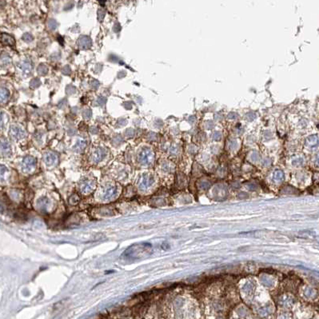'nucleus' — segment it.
<instances>
[{"label":"nucleus","mask_w":319,"mask_h":319,"mask_svg":"<svg viewBox=\"0 0 319 319\" xmlns=\"http://www.w3.org/2000/svg\"><path fill=\"white\" fill-rule=\"evenodd\" d=\"M1 41L5 45H14L15 44V39L7 34L2 33L1 35Z\"/></svg>","instance_id":"obj_8"},{"label":"nucleus","mask_w":319,"mask_h":319,"mask_svg":"<svg viewBox=\"0 0 319 319\" xmlns=\"http://www.w3.org/2000/svg\"><path fill=\"white\" fill-rule=\"evenodd\" d=\"M35 166V159L31 156H27L23 160V167L25 170H31Z\"/></svg>","instance_id":"obj_6"},{"label":"nucleus","mask_w":319,"mask_h":319,"mask_svg":"<svg viewBox=\"0 0 319 319\" xmlns=\"http://www.w3.org/2000/svg\"><path fill=\"white\" fill-rule=\"evenodd\" d=\"M78 44L81 49H88L91 46V40L87 36H81L78 40Z\"/></svg>","instance_id":"obj_3"},{"label":"nucleus","mask_w":319,"mask_h":319,"mask_svg":"<svg viewBox=\"0 0 319 319\" xmlns=\"http://www.w3.org/2000/svg\"><path fill=\"white\" fill-rule=\"evenodd\" d=\"M21 68L24 72H30V70L32 69V65L30 61L25 60L21 63Z\"/></svg>","instance_id":"obj_12"},{"label":"nucleus","mask_w":319,"mask_h":319,"mask_svg":"<svg viewBox=\"0 0 319 319\" xmlns=\"http://www.w3.org/2000/svg\"><path fill=\"white\" fill-rule=\"evenodd\" d=\"M237 146V143L236 142L234 141H231L230 143V146L229 147H230V148H234V147H235Z\"/></svg>","instance_id":"obj_20"},{"label":"nucleus","mask_w":319,"mask_h":319,"mask_svg":"<svg viewBox=\"0 0 319 319\" xmlns=\"http://www.w3.org/2000/svg\"><path fill=\"white\" fill-rule=\"evenodd\" d=\"M1 102L6 103L10 98V91L7 88L2 87L1 88Z\"/></svg>","instance_id":"obj_10"},{"label":"nucleus","mask_w":319,"mask_h":319,"mask_svg":"<svg viewBox=\"0 0 319 319\" xmlns=\"http://www.w3.org/2000/svg\"><path fill=\"white\" fill-rule=\"evenodd\" d=\"M306 142H307L308 146H310V147H315L319 143V140L317 136H310V138H307Z\"/></svg>","instance_id":"obj_11"},{"label":"nucleus","mask_w":319,"mask_h":319,"mask_svg":"<svg viewBox=\"0 0 319 319\" xmlns=\"http://www.w3.org/2000/svg\"><path fill=\"white\" fill-rule=\"evenodd\" d=\"M38 73L40 74V75H44V74H46L47 72V68L44 66V65H40L38 68Z\"/></svg>","instance_id":"obj_14"},{"label":"nucleus","mask_w":319,"mask_h":319,"mask_svg":"<svg viewBox=\"0 0 319 319\" xmlns=\"http://www.w3.org/2000/svg\"><path fill=\"white\" fill-rule=\"evenodd\" d=\"M283 178H284V174H283V171H275L274 174H273V179H274L276 182H281L282 180H283Z\"/></svg>","instance_id":"obj_13"},{"label":"nucleus","mask_w":319,"mask_h":319,"mask_svg":"<svg viewBox=\"0 0 319 319\" xmlns=\"http://www.w3.org/2000/svg\"><path fill=\"white\" fill-rule=\"evenodd\" d=\"M39 85H40V81L38 79H34L31 82V87H33V88H36Z\"/></svg>","instance_id":"obj_15"},{"label":"nucleus","mask_w":319,"mask_h":319,"mask_svg":"<svg viewBox=\"0 0 319 319\" xmlns=\"http://www.w3.org/2000/svg\"><path fill=\"white\" fill-rule=\"evenodd\" d=\"M138 158H139L141 163L149 164L151 163V161L154 158V154L150 149L144 148L140 151L139 154H138Z\"/></svg>","instance_id":"obj_1"},{"label":"nucleus","mask_w":319,"mask_h":319,"mask_svg":"<svg viewBox=\"0 0 319 319\" xmlns=\"http://www.w3.org/2000/svg\"><path fill=\"white\" fill-rule=\"evenodd\" d=\"M86 140L83 139V138H79L76 141L75 146V151H76L77 152H81V151H83L86 148Z\"/></svg>","instance_id":"obj_7"},{"label":"nucleus","mask_w":319,"mask_h":319,"mask_svg":"<svg viewBox=\"0 0 319 319\" xmlns=\"http://www.w3.org/2000/svg\"><path fill=\"white\" fill-rule=\"evenodd\" d=\"M302 163V158H297V159H295L293 162V164L294 166L301 165Z\"/></svg>","instance_id":"obj_18"},{"label":"nucleus","mask_w":319,"mask_h":319,"mask_svg":"<svg viewBox=\"0 0 319 319\" xmlns=\"http://www.w3.org/2000/svg\"><path fill=\"white\" fill-rule=\"evenodd\" d=\"M315 162L317 165L319 166V154H317V157H316V159H315Z\"/></svg>","instance_id":"obj_21"},{"label":"nucleus","mask_w":319,"mask_h":319,"mask_svg":"<svg viewBox=\"0 0 319 319\" xmlns=\"http://www.w3.org/2000/svg\"><path fill=\"white\" fill-rule=\"evenodd\" d=\"M213 139L215 140H219L221 138V134L218 132H215V134H213Z\"/></svg>","instance_id":"obj_19"},{"label":"nucleus","mask_w":319,"mask_h":319,"mask_svg":"<svg viewBox=\"0 0 319 319\" xmlns=\"http://www.w3.org/2000/svg\"><path fill=\"white\" fill-rule=\"evenodd\" d=\"M22 39H23V40L25 41V42H31V41L33 40V37H32V35H31V34L26 33V34H24V35H23V37H22Z\"/></svg>","instance_id":"obj_16"},{"label":"nucleus","mask_w":319,"mask_h":319,"mask_svg":"<svg viewBox=\"0 0 319 319\" xmlns=\"http://www.w3.org/2000/svg\"><path fill=\"white\" fill-rule=\"evenodd\" d=\"M1 152L2 155H9L11 152V144L6 138H2L1 140Z\"/></svg>","instance_id":"obj_4"},{"label":"nucleus","mask_w":319,"mask_h":319,"mask_svg":"<svg viewBox=\"0 0 319 319\" xmlns=\"http://www.w3.org/2000/svg\"><path fill=\"white\" fill-rule=\"evenodd\" d=\"M48 26H49V27L51 28V29L55 30V28L57 27V22H56L55 20H54V19H51V20H49V22H48Z\"/></svg>","instance_id":"obj_17"},{"label":"nucleus","mask_w":319,"mask_h":319,"mask_svg":"<svg viewBox=\"0 0 319 319\" xmlns=\"http://www.w3.org/2000/svg\"><path fill=\"white\" fill-rule=\"evenodd\" d=\"M106 155V150L103 147H99L94 151L93 153V159L95 162H99L103 159Z\"/></svg>","instance_id":"obj_5"},{"label":"nucleus","mask_w":319,"mask_h":319,"mask_svg":"<svg viewBox=\"0 0 319 319\" xmlns=\"http://www.w3.org/2000/svg\"><path fill=\"white\" fill-rule=\"evenodd\" d=\"M10 134L11 137L15 138V140H19L23 138L26 136L25 130L18 125H12L10 128Z\"/></svg>","instance_id":"obj_2"},{"label":"nucleus","mask_w":319,"mask_h":319,"mask_svg":"<svg viewBox=\"0 0 319 319\" xmlns=\"http://www.w3.org/2000/svg\"><path fill=\"white\" fill-rule=\"evenodd\" d=\"M45 162H46V164H48V165H52V164H54L56 162V160H57V157H56V155H55L54 153H51V152H48L46 153V154H45Z\"/></svg>","instance_id":"obj_9"}]
</instances>
